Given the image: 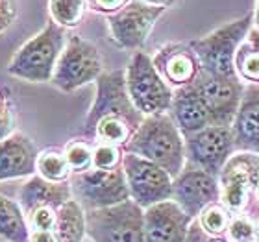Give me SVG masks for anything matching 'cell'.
Here are the masks:
<instances>
[{"mask_svg": "<svg viewBox=\"0 0 259 242\" xmlns=\"http://www.w3.org/2000/svg\"><path fill=\"white\" fill-rule=\"evenodd\" d=\"M67 41V28L50 21L37 35L28 39L13 54L8 63V72L30 83L50 81Z\"/></svg>", "mask_w": 259, "mask_h": 242, "instance_id": "7a4b0ae2", "label": "cell"}, {"mask_svg": "<svg viewBox=\"0 0 259 242\" xmlns=\"http://www.w3.org/2000/svg\"><path fill=\"white\" fill-rule=\"evenodd\" d=\"M235 72L244 83L259 85V32L252 28L235 54Z\"/></svg>", "mask_w": 259, "mask_h": 242, "instance_id": "603a6c76", "label": "cell"}, {"mask_svg": "<svg viewBox=\"0 0 259 242\" xmlns=\"http://www.w3.org/2000/svg\"><path fill=\"white\" fill-rule=\"evenodd\" d=\"M250 242H259V240H250Z\"/></svg>", "mask_w": 259, "mask_h": 242, "instance_id": "60d3db41", "label": "cell"}, {"mask_svg": "<svg viewBox=\"0 0 259 242\" xmlns=\"http://www.w3.org/2000/svg\"><path fill=\"white\" fill-rule=\"evenodd\" d=\"M257 200H259V183H257Z\"/></svg>", "mask_w": 259, "mask_h": 242, "instance_id": "ab89813d", "label": "cell"}, {"mask_svg": "<svg viewBox=\"0 0 259 242\" xmlns=\"http://www.w3.org/2000/svg\"><path fill=\"white\" fill-rule=\"evenodd\" d=\"M254 28V11L219 26L207 35L191 41L202 70L217 76H237L235 54Z\"/></svg>", "mask_w": 259, "mask_h": 242, "instance_id": "3957f363", "label": "cell"}, {"mask_svg": "<svg viewBox=\"0 0 259 242\" xmlns=\"http://www.w3.org/2000/svg\"><path fill=\"white\" fill-rule=\"evenodd\" d=\"M15 19V0H0V32H4Z\"/></svg>", "mask_w": 259, "mask_h": 242, "instance_id": "d6a6232c", "label": "cell"}, {"mask_svg": "<svg viewBox=\"0 0 259 242\" xmlns=\"http://www.w3.org/2000/svg\"><path fill=\"white\" fill-rule=\"evenodd\" d=\"M209 235L202 229V226L198 224V220L194 218L193 224H191L189 227V233H187V238H185V242H211L209 240Z\"/></svg>", "mask_w": 259, "mask_h": 242, "instance_id": "836d02e7", "label": "cell"}, {"mask_svg": "<svg viewBox=\"0 0 259 242\" xmlns=\"http://www.w3.org/2000/svg\"><path fill=\"white\" fill-rule=\"evenodd\" d=\"M30 242H58L54 231H32Z\"/></svg>", "mask_w": 259, "mask_h": 242, "instance_id": "e575fe53", "label": "cell"}, {"mask_svg": "<svg viewBox=\"0 0 259 242\" xmlns=\"http://www.w3.org/2000/svg\"><path fill=\"white\" fill-rule=\"evenodd\" d=\"M230 213L224 205L221 204H213L209 205L207 209L198 216V224L202 226L209 237H221L228 231V226H230Z\"/></svg>", "mask_w": 259, "mask_h": 242, "instance_id": "484cf974", "label": "cell"}, {"mask_svg": "<svg viewBox=\"0 0 259 242\" xmlns=\"http://www.w3.org/2000/svg\"><path fill=\"white\" fill-rule=\"evenodd\" d=\"M126 181L130 188V198L143 209L154 204L172 200V176L156 163L145 157L124 152L122 159Z\"/></svg>", "mask_w": 259, "mask_h": 242, "instance_id": "9c48e42d", "label": "cell"}, {"mask_svg": "<svg viewBox=\"0 0 259 242\" xmlns=\"http://www.w3.org/2000/svg\"><path fill=\"white\" fill-rule=\"evenodd\" d=\"M95 83H97V96H95V102L85 117L81 135L85 139H91L95 126L106 119L124 120L135 129H139V126L145 120V115L137 111L128 94L126 70L104 72Z\"/></svg>", "mask_w": 259, "mask_h": 242, "instance_id": "277c9868", "label": "cell"}, {"mask_svg": "<svg viewBox=\"0 0 259 242\" xmlns=\"http://www.w3.org/2000/svg\"><path fill=\"white\" fill-rule=\"evenodd\" d=\"M228 237H230V242H250L254 240L255 235V226L252 224L248 216H235L230 226H228Z\"/></svg>", "mask_w": 259, "mask_h": 242, "instance_id": "f1b7e54d", "label": "cell"}, {"mask_svg": "<svg viewBox=\"0 0 259 242\" xmlns=\"http://www.w3.org/2000/svg\"><path fill=\"white\" fill-rule=\"evenodd\" d=\"M87 2L85 0H49L50 21L63 28L78 26L85 15Z\"/></svg>", "mask_w": 259, "mask_h": 242, "instance_id": "d4e9b609", "label": "cell"}, {"mask_svg": "<svg viewBox=\"0 0 259 242\" xmlns=\"http://www.w3.org/2000/svg\"><path fill=\"white\" fill-rule=\"evenodd\" d=\"M63 152L72 174L85 172V170L93 168V144H89L87 140H70V142H67Z\"/></svg>", "mask_w": 259, "mask_h": 242, "instance_id": "4316f807", "label": "cell"}, {"mask_svg": "<svg viewBox=\"0 0 259 242\" xmlns=\"http://www.w3.org/2000/svg\"><path fill=\"white\" fill-rule=\"evenodd\" d=\"M124 152L156 163L172 178L184 170L187 163L184 135L168 113L145 117L139 129L124 146Z\"/></svg>", "mask_w": 259, "mask_h": 242, "instance_id": "6da1fadb", "label": "cell"}, {"mask_svg": "<svg viewBox=\"0 0 259 242\" xmlns=\"http://www.w3.org/2000/svg\"><path fill=\"white\" fill-rule=\"evenodd\" d=\"M54 235L58 242H83V238L87 237L85 209L74 198L58 209Z\"/></svg>", "mask_w": 259, "mask_h": 242, "instance_id": "44dd1931", "label": "cell"}, {"mask_svg": "<svg viewBox=\"0 0 259 242\" xmlns=\"http://www.w3.org/2000/svg\"><path fill=\"white\" fill-rule=\"evenodd\" d=\"M172 200L191 218H198L209 205L221 200L219 178L185 163L184 170L172 179Z\"/></svg>", "mask_w": 259, "mask_h": 242, "instance_id": "5bb4252c", "label": "cell"}, {"mask_svg": "<svg viewBox=\"0 0 259 242\" xmlns=\"http://www.w3.org/2000/svg\"><path fill=\"white\" fill-rule=\"evenodd\" d=\"M102 74L104 60L100 50L80 35H69L50 83L63 92H72L97 81Z\"/></svg>", "mask_w": 259, "mask_h": 242, "instance_id": "52a82bcc", "label": "cell"}, {"mask_svg": "<svg viewBox=\"0 0 259 242\" xmlns=\"http://www.w3.org/2000/svg\"><path fill=\"white\" fill-rule=\"evenodd\" d=\"M259 154L235 152L219 174L221 202L228 211H241L252 194L257 196Z\"/></svg>", "mask_w": 259, "mask_h": 242, "instance_id": "8fae6325", "label": "cell"}, {"mask_svg": "<svg viewBox=\"0 0 259 242\" xmlns=\"http://www.w3.org/2000/svg\"><path fill=\"white\" fill-rule=\"evenodd\" d=\"M93 242H145V209L130 198L122 204L85 211Z\"/></svg>", "mask_w": 259, "mask_h": 242, "instance_id": "8992f818", "label": "cell"}, {"mask_svg": "<svg viewBox=\"0 0 259 242\" xmlns=\"http://www.w3.org/2000/svg\"><path fill=\"white\" fill-rule=\"evenodd\" d=\"M141 2H145V4H150V6H161V8H170V6L176 2V0H141Z\"/></svg>", "mask_w": 259, "mask_h": 242, "instance_id": "d590c367", "label": "cell"}, {"mask_svg": "<svg viewBox=\"0 0 259 242\" xmlns=\"http://www.w3.org/2000/svg\"><path fill=\"white\" fill-rule=\"evenodd\" d=\"M32 227L19 202L0 194V238L8 242H30Z\"/></svg>", "mask_w": 259, "mask_h": 242, "instance_id": "7402d4cb", "label": "cell"}, {"mask_svg": "<svg viewBox=\"0 0 259 242\" xmlns=\"http://www.w3.org/2000/svg\"><path fill=\"white\" fill-rule=\"evenodd\" d=\"M235 152L232 126H209L198 133L185 137L187 163L200 167L217 178Z\"/></svg>", "mask_w": 259, "mask_h": 242, "instance_id": "7c38bea8", "label": "cell"}, {"mask_svg": "<svg viewBox=\"0 0 259 242\" xmlns=\"http://www.w3.org/2000/svg\"><path fill=\"white\" fill-rule=\"evenodd\" d=\"M85 2L91 6L95 11L111 15V13H115V11H119L120 8H124L130 0H85Z\"/></svg>", "mask_w": 259, "mask_h": 242, "instance_id": "1f68e13d", "label": "cell"}, {"mask_svg": "<svg viewBox=\"0 0 259 242\" xmlns=\"http://www.w3.org/2000/svg\"><path fill=\"white\" fill-rule=\"evenodd\" d=\"M124 148L108 142H95L93 146V168L98 170H115L122 167Z\"/></svg>", "mask_w": 259, "mask_h": 242, "instance_id": "83f0119b", "label": "cell"}, {"mask_svg": "<svg viewBox=\"0 0 259 242\" xmlns=\"http://www.w3.org/2000/svg\"><path fill=\"white\" fill-rule=\"evenodd\" d=\"M168 115L172 117L174 124L184 135V139L209 128V126H215L209 108L205 106L204 98L200 96V92L194 89V85L174 89L172 106H170Z\"/></svg>", "mask_w": 259, "mask_h": 242, "instance_id": "ac0fdd59", "label": "cell"}, {"mask_svg": "<svg viewBox=\"0 0 259 242\" xmlns=\"http://www.w3.org/2000/svg\"><path fill=\"white\" fill-rule=\"evenodd\" d=\"M194 89L209 108L215 126H232L244 92V81L239 76H217L200 70Z\"/></svg>", "mask_w": 259, "mask_h": 242, "instance_id": "4fadbf2b", "label": "cell"}, {"mask_svg": "<svg viewBox=\"0 0 259 242\" xmlns=\"http://www.w3.org/2000/svg\"><path fill=\"white\" fill-rule=\"evenodd\" d=\"M235 150L259 154V85L244 83L243 100L232 124Z\"/></svg>", "mask_w": 259, "mask_h": 242, "instance_id": "ffe728a7", "label": "cell"}, {"mask_svg": "<svg viewBox=\"0 0 259 242\" xmlns=\"http://www.w3.org/2000/svg\"><path fill=\"white\" fill-rule=\"evenodd\" d=\"M37 146L21 131L0 140V181L33 176L37 172Z\"/></svg>", "mask_w": 259, "mask_h": 242, "instance_id": "e0dca14e", "label": "cell"}, {"mask_svg": "<svg viewBox=\"0 0 259 242\" xmlns=\"http://www.w3.org/2000/svg\"><path fill=\"white\" fill-rule=\"evenodd\" d=\"M56 220H58V211L52 207H41L28 216L32 231H54Z\"/></svg>", "mask_w": 259, "mask_h": 242, "instance_id": "f546056e", "label": "cell"}, {"mask_svg": "<svg viewBox=\"0 0 259 242\" xmlns=\"http://www.w3.org/2000/svg\"><path fill=\"white\" fill-rule=\"evenodd\" d=\"M17 200L28 218L33 211L41 209V207H52L58 211L61 205L72 200V188H70L69 181L54 183L41 178L39 174H33L21 185L19 192H17Z\"/></svg>", "mask_w": 259, "mask_h": 242, "instance_id": "d6986e66", "label": "cell"}, {"mask_svg": "<svg viewBox=\"0 0 259 242\" xmlns=\"http://www.w3.org/2000/svg\"><path fill=\"white\" fill-rule=\"evenodd\" d=\"M152 63L159 72V76L172 89L193 85L202 70L191 43L163 44L161 49L152 56Z\"/></svg>", "mask_w": 259, "mask_h": 242, "instance_id": "2e32d148", "label": "cell"}, {"mask_svg": "<svg viewBox=\"0 0 259 242\" xmlns=\"http://www.w3.org/2000/svg\"><path fill=\"white\" fill-rule=\"evenodd\" d=\"M37 174L41 178L54 183L69 181L72 176V170L69 167V161L65 157V152L50 148V150L39 152L37 157Z\"/></svg>", "mask_w": 259, "mask_h": 242, "instance_id": "cb8c5ba5", "label": "cell"}, {"mask_svg": "<svg viewBox=\"0 0 259 242\" xmlns=\"http://www.w3.org/2000/svg\"><path fill=\"white\" fill-rule=\"evenodd\" d=\"M167 8L150 6L141 0H130L124 8L108 15L109 35L117 46L126 50H141L150 35L152 28Z\"/></svg>", "mask_w": 259, "mask_h": 242, "instance_id": "30bf717a", "label": "cell"}, {"mask_svg": "<svg viewBox=\"0 0 259 242\" xmlns=\"http://www.w3.org/2000/svg\"><path fill=\"white\" fill-rule=\"evenodd\" d=\"M126 89L134 106L145 117L170 111L174 89L156 70L152 58L145 52H134L126 67Z\"/></svg>", "mask_w": 259, "mask_h": 242, "instance_id": "5b68a950", "label": "cell"}, {"mask_svg": "<svg viewBox=\"0 0 259 242\" xmlns=\"http://www.w3.org/2000/svg\"><path fill=\"white\" fill-rule=\"evenodd\" d=\"M255 233H257V235H259V224H257V227H255Z\"/></svg>", "mask_w": 259, "mask_h": 242, "instance_id": "f35d334b", "label": "cell"}, {"mask_svg": "<svg viewBox=\"0 0 259 242\" xmlns=\"http://www.w3.org/2000/svg\"><path fill=\"white\" fill-rule=\"evenodd\" d=\"M72 198L85 211L104 209L130 200V188L122 167L115 170L89 168L85 172L72 174L69 179Z\"/></svg>", "mask_w": 259, "mask_h": 242, "instance_id": "ba28073f", "label": "cell"}, {"mask_svg": "<svg viewBox=\"0 0 259 242\" xmlns=\"http://www.w3.org/2000/svg\"><path fill=\"white\" fill-rule=\"evenodd\" d=\"M211 242H228V240H222V238H217V240H211Z\"/></svg>", "mask_w": 259, "mask_h": 242, "instance_id": "74e56055", "label": "cell"}, {"mask_svg": "<svg viewBox=\"0 0 259 242\" xmlns=\"http://www.w3.org/2000/svg\"><path fill=\"white\" fill-rule=\"evenodd\" d=\"M15 126V119H13V109H11L10 98L6 96L2 87H0V140L8 139L13 131Z\"/></svg>", "mask_w": 259, "mask_h": 242, "instance_id": "4dcf8cb0", "label": "cell"}, {"mask_svg": "<svg viewBox=\"0 0 259 242\" xmlns=\"http://www.w3.org/2000/svg\"><path fill=\"white\" fill-rule=\"evenodd\" d=\"M254 28L259 32V0H255V10H254Z\"/></svg>", "mask_w": 259, "mask_h": 242, "instance_id": "8d00e7d4", "label": "cell"}, {"mask_svg": "<svg viewBox=\"0 0 259 242\" xmlns=\"http://www.w3.org/2000/svg\"><path fill=\"white\" fill-rule=\"evenodd\" d=\"M191 218L174 200H165L145 209V242H185Z\"/></svg>", "mask_w": 259, "mask_h": 242, "instance_id": "9a60e30c", "label": "cell"}]
</instances>
